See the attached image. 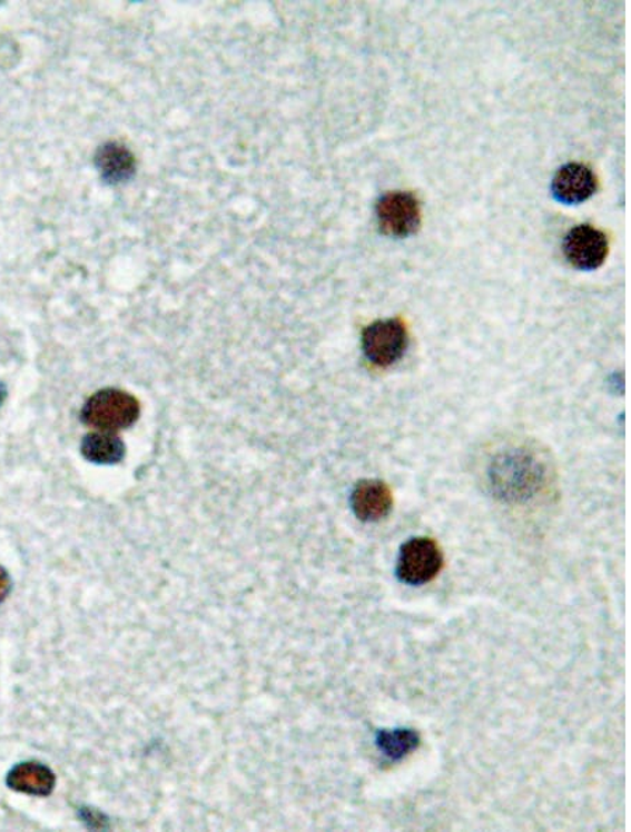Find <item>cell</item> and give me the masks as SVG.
I'll use <instances>...</instances> for the list:
<instances>
[{
  "mask_svg": "<svg viewBox=\"0 0 631 832\" xmlns=\"http://www.w3.org/2000/svg\"><path fill=\"white\" fill-rule=\"evenodd\" d=\"M550 189L555 201L564 205H580L597 192L598 181L590 167L569 164L555 171Z\"/></svg>",
  "mask_w": 631,
  "mask_h": 832,
  "instance_id": "8",
  "label": "cell"
},
{
  "mask_svg": "<svg viewBox=\"0 0 631 832\" xmlns=\"http://www.w3.org/2000/svg\"><path fill=\"white\" fill-rule=\"evenodd\" d=\"M80 453L90 463L112 466L124 460L127 447L115 432L97 430L83 437Z\"/></svg>",
  "mask_w": 631,
  "mask_h": 832,
  "instance_id": "11",
  "label": "cell"
},
{
  "mask_svg": "<svg viewBox=\"0 0 631 832\" xmlns=\"http://www.w3.org/2000/svg\"><path fill=\"white\" fill-rule=\"evenodd\" d=\"M563 252L565 259L580 271H595L608 258V237L595 226H575L564 237Z\"/></svg>",
  "mask_w": 631,
  "mask_h": 832,
  "instance_id": "6",
  "label": "cell"
},
{
  "mask_svg": "<svg viewBox=\"0 0 631 832\" xmlns=\"http://www.w3.org/2000/svg\"><path fill=\"white\" fill-rule=\"evenodd\" d=\"M7 782L16 792L45 798L52 793L57 777L45 764L26 761L10 770Z\"/></svg>",
  "mask_w": 631,
  "mask_h": 832,
  "instance_id": "10",
  "label": "cell"
},
{
  "mask_svg": "<svg viewBox=\"0 0 631 832\" xmlns=\"http://www.w3.org/2000/svg\"><path fill=\"white\" fill-rule=\"evenodd\" d=\"M377 750L392 761H402L420 747L421 736L410 727L382 729L376 733Z\"/></svg>",
  "mask_w": 631,
  "mask_h": 832,
  "instance_id": "12",
  "label": "cell"
},
{
  "mask_svg": "<svg viewBox=\"0 0 631 832\" xmlns=\"http://www.w3.org/2000/svg\"><path fill=\"white\" fill-rule=\"evenodd\" d=\"M410 335L401 318H387L369 324L361 337L365 358L377 367H391L406 354Z\"/></svg>",
  "mask_w": 631,
  "mask_h": 832,
  "instance_id": "4",
  "label": "cell"
},
{
  "mask_svg": "<svg viewBox=\"0 0 631 832\" xmlns=\"http://www.w3.org/2000/svg\"><path fill=\"white\" fill-rule=\"evenodd\" d=\"M10 591H12V580H10L7 569L0 566V604L7 600Z\"/></svg>",
  "mask_w": 631,
  "mask_h": 832,
  "instance_id": "13",
  "label": "cell"
},
{
  "mask_svg": "<svg viewBox=\"0 0 631 832\" xmlns=\"http://www.w3.org/2000/svg\"><path fill=\"white\" fill-rule=\"evenodd\" d=\"M349 506L358 521L376 523L391 515L393 494L390 485L381 479H363L354 486Z\"/></svg>",
  "mask_w": 631,
  "mask_h": 832,
  "instance_id": "7",
  "label": "cell"
},
{
  "mask_svg": "<svg viewBox=\"0 0 631 832\" xmlns=\"http://www.w3.org/2000/svg\"><path fill=\"white\" fill-rule=\"evenodd\" d=\"M95 165L101 180L110 186L131 180L137 171V161H135L132 151L118 142L100 146L96 151Z\"/></svg>",
  "mask_w": 631,
  "mask_h": 832,
  "instance_id": "9",
  "label": "cell"
},
{
  "mask_svg": "<svg viewBox=\"0 0 631 832\" xmlns=\"http://www.w3.org/2000/svg\"><path fill=\"white\" fill-rule=\"evenodd\" d=\"M546 464L526 448H512L500 454L490 468L491 485L506 502L532 499L546 485Z\"/></svg>",
  "mask_w": 631,
  "mask_h": 832,
  "instance_id": "1",
  "label": "cell"
},
{
  "mask_svg": "<svg viewBox=\"0 0 631 832\" xmlns=\"http://www.w3.org/2000/svg\"><path fill=\"white\" fill-rule=\"evenodd\" d=\"M8 397V387L4 385V383L0 382V408H2V405L4 403V399Z\"/></svg>",
  "mask_w": 631,
  "mask_h": 832,
  "instance_id": "14",
  "label": "cell"
},
{
  "mask_svg": "<svg viewBox=\"0 0 631 832\" xmlns=\"http://www.w3.org/2000/svg\"><path fill=\"white\" fill-rule=\"evenodd\" d=\"M444 562V553L434 538H410L398 551L397 580L408 586L427 585L441 574Z\"/></svg>",
  "mask_w": 631,
  "mask_h": 832,
  "instance_id": "3",
  "label": "cell"
},
{
  "mask_svg": "<svg viewBox=\"0 0 631 832\" xmlns=\"http://www.w3.org/2000/svg\"><path fill=\"white\" fill-rule=\"evenodd\" d=\"M377 226L383 235L406 239L417 234L421 227V204L412 192H387L377 199L375 207Z\"/></svg>",
  "mask_w": 631,
  "mask_h": 832,
  "instance_id": "5",
  "label": "cell"
},
{
  "mask_svg": "<svg viewBox=\"0 0 631 832\" xmlns=\"http://www.w3.org/2000/svg\"><path fill=\"white\" fill-rule=\"evenodd\" d=\"M140 415V405L131 394L105 388L93 394L80 410V420L97 430L115 432L131 428Z\"/></svg>",
  "mask_w": 631,
  "mask_h": 832,
  "instance_id": "2",
  "label": "cell"
}]
</instances>
